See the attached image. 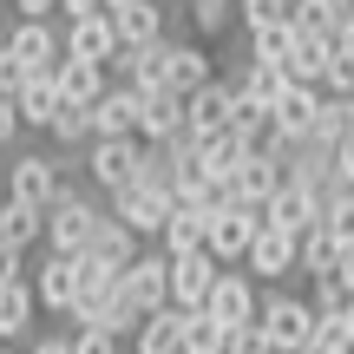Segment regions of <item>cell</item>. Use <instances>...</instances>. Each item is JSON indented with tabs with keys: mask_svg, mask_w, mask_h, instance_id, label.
I'll return each instance as SVG.
<instances>
[{
	"mask_svg": "<svg viewBox=\"0 0 354 354\" xmlns=\"http://www.w3.org/2000/svg\"><path fill=\"white\" fill-rule=\"evenodd\" d=\"M210 79H216V73H210V53L177 39V53H171V92H184V99H190V92L210 86Z\"/></svg>",
	"mask_w": 354,
	"mask_h": 354,
	"instance_id": "cell-30",
	"label": "cell"
},
{
	"mask_svg": "<svg viewBox=\"0 0 354 354\" xmlns=\"http://www.w3.org/2000/svg\"><path fill=\"white\" fill-rule=\"evenodd\" d=\"M276 20H295V0H243V33L276 26Z\"/></svg>",
	"mask_w": 354,
	"mask_h": 354,
	"instance_id": "cell-36",
	"label": "cell"
},
{
	"mask_svg": "<svg viewBox=\"0 0 354 354\" xmlns=\"http://www.w3.org/2000/svg\"><path fill=\"white\" fill-rule=\"evenodd\" d=\"M105 216H112V203H92L86 190H59V197H53V210H46V243H53V250L86 256L92 236L105 230Z\"/></svg>",
	"mask_w": 354,
	"mask_h": 354,
	"instance_id": "cell-1",
	"label": "cell"
},
{
	"mask_svg": "<svg viewBox=\"0 0 354 354\" xmlns=\"http://www.w3.org/2000/svg\"><path fill=\"white\" fill-rule=\"evenodd\" d=\"M223 125H236V79H210V86H197L190 92V131H223Z\"/></svg>",
	"mask_w": 354,
	"mask_h": 354,
	"instance_id": "cell-17",
	"label": "cell"
},
{
	"mask_svg": "<svg viewBox=\"0 0 354 354\" xmlns=\"http://www.w3.org/2000/svg\"><path fill=\"white\" fill-rule=\"evenodd\" d=\"M322 105H328V86H308V79H289V92L276 99V125L282 138H308L322 118Z\"/></svg>",
	"mask_w": 354,
	"mask_h": 354,
	"instance_id": "cell-15",
	"label": "cell"
},
{
	"mask_svg": "<svg viewBox=\"0 0 354 354\" xmlns=\"http://www.w3.org/2000/svg\"><path fill=\"white\" fill-rule=\"evenodd\" d=\"M295 354H354V335H348V322H342V315H322V328L308 335Z\"/></svg>",
	"mask_w": 354,
	"mask_h": 354,
	"instance_id": "cell-35",
	"label": "cell"
},
{
	"mask_svg": "<svg viewBox=\"0 0 354 354\" xmlns=\"http://www.w3.org/2000/svg\"><path fill=\"white\" fill-rule=\"evenodd\" d=\"M118 342L125 335H112V328H73V354H118Z\"/></svg>",
	"mask_w": 354,
	"mask_h": 354,
	"instance_id": "cell-38",
	"label": "cell"
},
{
	"mask_svg": "<svg viewBox=\"0 0 354 354\" xmlns=\"http://www.w3.org/2000/svg\"><path fill=\"white\" fill-rule=\"evenodd\" d=\"M138 250H145V236H138V230H131V223H118V216H105V230L92 236V250H86V256H99V263H112L118 276H125V269L138 263Z\"/></svg>",
	"mask_w": 354,
	"mask_h": 354,
	"instance_id": "cell-20",
	"label": "cell"
},
{
	"mask_svg": "<svg viewBox=\"0 0 354 354\" xmlns=\"http://www.w3.org/2000/svg\"><path fill=\"white\" fill-rule=\"evenodd\" d=\"M256 322L269 328V342H276V348H302L308 335L322 328V308H315V302H302V295H269Z\"/></svg>",
	"mask_w": 354,
	"mask_h": 354,
	"instance_id": "cell-9",
	"label": "cell"
},
{
	"mask_svg": "<svg viewBox=\"0 0 354 354\" xmlns=\"http://www.w3.org/2000/svg\"><path fill=\"white\" fill-rule=\"evenodd\" d=\"M20 125H26V112H20V99H0V151H7V145L20 138Z\"/></svg>",
	"mask_w": 354,
	"mask_h": 354,
	"instance_id": "cell-40",
	"label": "cell"
},
{
	"mask_svg": "<svg viewBox=\"0 0 354 354\" xmlns=\"http://www.w3.org/2000/svg\"><path fill=\"white\" fill-rule=\"evenodd\" d=\"M342 322H348V335H354V308H348V315H342Z\"/></svg>",
	"mask_w": 354,
	"mask_h": 354,
	"instance_id": "cell-46",
	"label": "cell"
},
{
	"mask_svg": "<svg viewBox=\"0 0 354 354\" xmlns=\"http://www.w3.org/2000/svg\"><path fill=\"white\" fill-rule=\"evenodd\" d=\"M322 203H328L322 190H308V184H295V177H289V184L263 203V223H282V230H295V236H302V230L322 223Z\"/></svg>",
	"mask_w": 354,
	"mask_h": 354,
	"instance_id": "cell-13",
	"label": "cell"
},
{
	"mask_svg": "<svg viewBox=\"0 0 354 354\" xmlns=\"http://www.w3.org/2000/svg\"><path fill=\"white\" fill-rule=\"evenodd\" d=\"M328 59H335V39L328 33H302V39H295V59H289V79L322 86V79H328Z\"/></svg>",
	"mask_w": 354,
	"mask_h": 354,
	"instance_id": "cell-28",
	"label": "cell"
},
{
	"mask_svg": "<svg viewBox=\"0 0 354 354\" xmlns=\"http://www.w3.org/2000/svg\"><path fill=\"white\" fill-rule=\"evenodd\" d=\"M26 354H73V335H46V342H33Z\"/></svg>",
	"mask_w": 354,
	"mask_h": 354,
	"instance_id": "cell-43",
	"label": "cell"
},
{
	"mask_svg": "<svg viewBox=\"0 0 354 354\" xmlns=\"http://www.w3.org/2000/svg\"><path fill=\"white\" fill-rule=\"evenodd\" d=\"M59 105H66V92H59V73H53V66L26 73V86H20V112H26V125H33V131H53Z\"/></svg>",
	"mask_w": 354,
	"mask_h": 354,
	"instance_id": "cell-18",
	"label": "cell"
},
{
	"mask_svg": "<svg viewBox=\"0 0 354 354\" xmlns=\"http://www.w3.org/2000/svg\"><path fill=\"white\" fill-rule=\"evenodd\" d=\"M118 46H125V33H118V13L99 7V13H73L66 20V53H79V59H118Z\"/></svg>",
	"mask_w": 354,
	"mask_h": 354,
	"instance_id": "cell-7",
	"label": "cell"
},
{
	"mask_svg": "<svg viewBox=\"0 0 354 354\" xmlns=\"http://www.w3.org/2000/svg\"><path fill=\"white\" fill-rule=\"evenodd\" d=\"M210 315H223L230 328H236V322H256L263 315V302H256V282H250V269H230L223 263V276H216V289H210Z\"/></svg>",
	"mask_w": 354,
	"mask_h": 354,
	"instance_id": "cell-16",
	"label": "cell"
},
{
	"mask_svg": "<svg viewBox=\"0 0 354 354\" xmlns=\"http://www.w3.org/2000/svg\"><path fill=\"white\" fill-rule=\"evenodd\" d=\"M0 236H7V243H20V250H26L33 236H46V210L7 190V203H0Z\"/></svg>",
	"mask_w": 354,
	"mask_h": 354,
	"instance_id": "cell-26",
	"label": "cell"
},
{
	"mask_svg": "<svg viewBox=\"0 0 354 354\" xmlns=\"http://www.w3.org/2000/svg\"><path fill=\"white\" fill-rule=\"evenodd\" d=\"M184 354H230V322L210 308H190L184 315Z\"/></svg>",
	"mask_w": 354,
	"mask_h": 354,
	"instance_id": "cell-25",
	"label": "cell"
},
{
	"mask_svg": "<svg viewBox=\"0 0 354 354\" xmlns=\"http://www.w3.org/2000/svg\"><path fill=\"white\" fill-rule=\"evenodd\" d=\"M243 269H250V276H269V282H282L289 269H302V236H295V230H282V223H263V236L250 243Z\"/></svg>",
	"mask_w": 354,
	"mask_h": 354,
	"instance_id": "cell-10",
	"label": "cell"
},
{
	"mask_svg": "<svg viewBox=\"0 0 354 354\" xmlns=\"http://www.w3.org/2000/svg\"><path fill=\"white\" fill-rule=\"evenodd\" d=\"M236 92L243 99H256V105H276L282 92H289V66H276V59H250L236 73Z\"/></svg>",
	"mask_w": 354,
	"mask_h": 354,
	"instance_id": "cell-24",
	"label": "cell"
},
{
	"mask_svg": "<svg viewBox=\"0 0 354 354\" xmlns=\"http://www.w3.org/2000/svg\"><path fill=\"white\" fill-rule=\"evenodd\" d=\"M342 20H348L342 0H295V26H302V33H328V39H342Z\"/></svg>",
	"mask_w": 354,
	"mask_h": 354,
	"instance_id": "cell-32",
	"label": "cell"
},
{
	"mask_svg": "<svg viewBox=\"0 0 354 354\" xmlns=\"http://www.w3.org/2000/svg\"><path fill=\"white\" fill-rule=\"evenodd\" d=\"M184 315H190V308H177V302L158 308V315L131 335V354H184Z\"/></svg>",
	"mask_w": 354,
	"mask_h": 354,
	"instance_id": "cell-19",
	"label": "cell"
},
{
	"mask_svg": "<svg viewBox=\"0 0 354 354\" xmlns=\"http://www.w3.org/2000/svg\"><path fill=\"white\" fill-rule=\"evenodd\" d=\"M118 289H125V302L138 308L145 322H151L158 308H171V250H165V243H158V250H138V263L125 269Z\"/></svg>",
	"mask_w": 354,
	"mask_h": 354,
	"instance_id": "cell-2",
	"label": "cell"
},
{
	"mask_svg": "<svg viewBox=\"0 0 354 354\" xmlns=\"http://www.w3.org/2000/svg\"><path fill=\"white\" fill-rule=\"evenodd\" d=\"M118 13V33H125V46H151V39H165V0H125Z\"/></svg>",
	"mask_w": 354,
	"mask_h": 354,
	"instance_id": "cell-21",
	"label": "cell"
},
{
	"mask_svg": "<svg viewBox=\"0 0 354 354\" xmlns=\"http://www.w3.org/2000/svg\"><path fill=\"white\" fill-rule=\"evenodd\" d=\"M342 256H348V243L328 223L302 230V276H328V269H342Z\"/></svg>",
	"mask_w": 354,
	"mask_h": 354,
	"instance_id": "cell-27",
	"label": "cell"
},
{
	"mask_svg": "<svg viewBox=\"0 0 354 354\" xmlns=\"http://www.w3.org/2000/svg\"><path fill=\"white\" fill-rule=\"evenodd\" d=\"M295 39H302V26H295V20L256 26V33H250V59H276V66H289V59H295Z\"/></svg>",
	"mask_w": 354,
	"mask_h": 354,
	"instance_id": "cell-29",
	"label": "cell"
},
{
	"mask_svg": "<svg viewBox=\"0 0 354 354\" xmlns=\"http://www.w3.org/2000/svg\"><path fill=\"white\" fill-rule=\"evenodd\" d=\"M171 53H177V39L165 33V39H151V46H118L112 66H118L138 92H158V86H171Z\"/></svg>",
	"mask_w": 354,
	"mask_h": 354,
	"instance_id": "cell-12",
	"label": "cell"
},
{
	"mask_svg": "<svg viewBox=\"0 0 354 354\" xmlns=\"http://www.w3.org/2000/svg\"><path fill=\"white\" fill-rule=\"evenodd\" d=\"M20 256H26L20 243H7V236H0V289H7V282H20V276H26V263H20Z\"/></svg>",
	"mask_w": 354,
	"mask_h": 354,
	"instance_id": "cell-41",
	"label": "cell"
},
{
	"mask_svg": "<svg viewBox=\"0 0 354 354\" xmlns=\"http://www.w3.org/2000/svg\"><path fill=\"white\" fill-rule=\"evenodd\" d=\"M328 92H354V53L335 46V59H328V79H322Z\"/></svg>",
	"mask_w": 354,
	"mask_h": 354,
	"instance_id": "cell-39",
	"label": "cell"
},
{
	"mask_svg": "<svg viewBox=\"0 0 354 354\" xmlns=\"http://www.w3.org/2000/svg\"><path fill=\"white\" fill-rule=\"evenodd\" d=\"M308 302H315L322 315H348L354 308V282L342 276V269H328V276H315V295H308Z\"/></svg>",
	"mask_w": 354,
	"mask_h": 354,
	"instance_id": "cell-34",
	"label": "cell"
},
{
	"mask_svg": "<svg viewBox=\"0 0 354 354\" xmlns=\"http://www.w3.org/2000/svg\"><path fill=\"white\" fill-rule=\"evenodd\" d=\"M33 308H39V289L33 282H7V289H0V342H20L26 328H33Z\"/></svg>",
	"mask_w": 354,
	"mask_h": 354,
	"instance_id": "cell-22",
	"label": "cell"
},
{
	"mask_svg": "<svg viewBox=\"0 0 354 354\" xmlns=\"http://www.w3.org/2000/svg\"><path fill=\"white\" fill-rule=\"evenodd\" d=\"M105 7H125V0H105Z\"/></svg>",
	"mask_w": 354,
	"mask_h": 354,
	"instance_id": "cell-48",
	"label": "cell"
},
{
	"mask_svg": "<svg viewBox=\"0 0 354 354\" xmlns=\"http://www.w3.org/2000/svg\"><path fill=\"white\" fill-rule=\"evenodd\" d=\"M53 138H59L66 151H79V145H92V138H99V118H92V105L66 99V105H59V118H53Z\"/></svg>",
	"mask_w": 354,
	"mask_h": 354,
	"instance_id": "cell-31",
	"label": "cell"
},
{
	"mask_svg": "<svg viewBox=\"0 0 354 354\" xmlns=\"http://www.w3.org/2000/svg\"><path fill=\"white\" fill-rule=\"evenodd\" d=\"M335 46H342V53H354V13L342 20V39H335Z\"/></svg>",
	"mask_w": 354,
	"mask_h": 354,
	"instance_id": "cell-45",
	"label": "cell"
},
{
	"mask_svg": "<svg viewBox=\"0 0 354 354\" xmlns=\"http://www.w3.org/2000/svg\"><path fill=\"white\" fill-rule=\"evenodd\" d=\"M256 236H263V203H223V210H210V236L203 243H210L223 263H243Z\"/></svg>",
	"mask_w": 354,
	"mask_h": 354,
	"instance_id": "cell-5",
	"label": "cell"
},
{
	"mask_svg": "<svg viewBox=\"0 0 354 354\" xmlns=\"http://www.w3.org/2000/svg\"><path fill=\"white\" fill-rule=\"evenodd\" d=\"M13 13H26V20H46V13H59V0H13Z\"/></svg>",
	"mask_w": 354,
	"mask_h": 354,
	"instance_id": "cell-42",
	"label": "cell"
},
{
	"mask_svg": "<svg viewBox=\"0 0 354 354\" xmlns=\"http://www.w3.org/2000/svg\"><path fill=\"white\" fill-rule=\"evenodd\" d=\"M138 171H145V138H92V151H86V177L112 197V190H125V184H138Z\"/></svg>",
	"mask_w": 354,
	"mask_h": 354,
	"instance_id": "cell-3",
	"label": "cell"
},
{
	"mask_svg": "<svg viewBox=\"0 0 354 354\" xmlns=\"http://www.w3.org/2000/svg\"><path fill=\"white\" fill-rule=\"evenodd\" d=\"M165 7H184V0H165Z\"/></svg>",
	"mask_w": 354,
	"mask_h": 354,
	"instance_id": "cell-49",
	"label": "cell"
},
{
	"mask_svg": "<svg viewBox=\"0 0 354 354\" xmlns=\"http://www.w3.org/2000/svg\"><path fill=\"white\" fill-rule=\"evenodd\" d=\"M59 165L66 158H39V151H20L7 165V190L13 197H26V203H39V210H53V197H59Z\"/></svg>",
	"mask_w": 354,
	"mask_h": 354,
	"instance_id": "cell-11",
	"label": "cell"
},
{
	"mask_svg": "<svg viewBox=\"0 0 354 354\" xmlns=\"http://www.w3.org/2000/svg\"><path fill=\"white\" fill-rule=\"evenodd\" d=\"M276 342H269V328L263 322H236V328H230V354H269Z\"/></svg>",
	"mask_w": 354,
	"mask_h": 354,
	"instance_id": "cell-37",
	"label": "cell"
},
{
	"mask_svg": "<svg viewBox=\"0 0 354 354\" xmlns=\"http://www.w3.org/2000/svg\"><path fill=\"white\" fill-rule=\"evenodd\" d=\"M269 354H295V348H269Z\"/></svg>",
	"mask_w": 354,
	"mask_h": 354,
	"instance_id": "cell-47",
	"label": "cell"
},
{
	"mask_svg": "<svg viewBox=\"0 0 354 354\" xmlns=\"http://www.w3.org/2000/svg\"><path fill=\"white\" fill-rule=\"evenodd\" d=\"M171 203H177L171 190L145 184V177H138V184H125V190H112V216H118V223H131L145 243H151V236H165V223H171Z\"/></svg>",
	"mask_w": 354,
	"mask_h": 354,
	"instance_id": "cell-4",
	"label": "cell"
},
{
	"mask_svg": "<svg viewBox=\"0 0 354 354\" xmlns=\"http://www.w3.org/2000/svg\"><path fill=\"white\" fill-rule=\"evenodd\" d=\"M7 46L20 53L26 66H59V59H66V33H59L53 20H26V13H13Z\"/></svg>",
	"mask_w": 354,
	"mask_h": 354,
	"instance_id": "cell-14",
	"label": "cell"
},
{
	"mask_svg": "<svg viewBox=\"0 0 354 354\" xmlns=\"http://www.w3.org/2000/svg\"><path fill=\"white\" fill-rule=\"evenodd\" d=\"M105 7V0H59V13H66V20H73V13H99Z\"/></svg>",
	"mask_w": 354,
	"mask_h": 354,
	"instance_id": "cell-44",
	"label": "cell"
},
{
	"mask_svg": "<svg viewBox=\"0 0 354 354\" xmlns=\"http://www.w3.org/2000/svg\"><path fill=\"white\" fill-rule=\"evenodd\" d=\"M33 289H39V308H53V315H66V308L79 302V289H86V263H79L73 250H53L46 263L33 269Z\"/></svg>",
	"mask_w": 354,
	"mask_h": 354,
	"instance_id": "cell-8",
	"label": "cell"
},
{
	"mask_svg": "<svg viewBox=\"0 0 354 354\" xmlns=\"http://www.w3.org/2000/svg\"><path fill=\"white\" fill-rule=\"evenodd\" d=\"M53 73H59V92H66V99H79V105H92L105 92V59H79V53H66Z\"/></svg>",
	"mask_w": 354,
	"mask_h": 354,
	"instance_id": "cell-23",
	"label": "cell"
},
{
	"mask_svg": "<svg viewBox=\"0 0 354 354\" xmlns=\"http://www.w3.org/2000/svg\"><path fill=\"white\" fill-rule=\"evenodd\" d=\"M197 33H230V20H243V0H184Z\"/></svg>",
	"mask_w": 354,
	"mask_h": 354,
	"instance_id": "cell-33",
	"label": "cell"
},
{
	"mask_svg": "<svg viewBox=\"0 0 354 354\" xmlns=\"http://www.w3.org/2000/svg\"><path fill=\"white\" fill-rule=\"evenodd\" d=\"M216 276H223V256L216 250H184L171 256V302L177 308H203L216 289Z\"/></svg>",
	"mask_w": 354,
	"mask_h": 354,
	"instance_id": "cell-6",
	"label": "cell"
}]
</instances>
